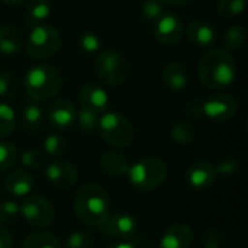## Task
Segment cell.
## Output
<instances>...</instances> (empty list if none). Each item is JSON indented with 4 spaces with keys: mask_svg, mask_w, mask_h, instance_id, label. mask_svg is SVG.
<instances>
[{
    "mask_svg": "<svg viewBox=\"0 0 248 248\" xmlns=\"http://www.w3.org/2000/svg\"><path fill=\"white\" fill-rule=\"evenodd\" d=\"M199 81L209 90L230 87L237 78V62L231 52L224 48H212L198 62Z\"/></svg>",
    "mask_w": 248,
    "mask_h": 248,
    "instance_id": "6da1fadb",
    "label": "cell"
},
{
    "mask_svg": "<svg viewBox=\"0 0 248 248\" xmlns=\"http://www.w3.org/2000/svg\"><path fill=\"white\" fill-rule=\"evenodd\" d=\"M73 208L81 222L100 227L110 215V198L100 185L87 183L76 192Z\"/></svg>",
    "mask_w": 248,
    "mask_h": 248,
    "instance_id": "7a4b0ae2",
    "label": "cell"
},
{
    "mask_svg": "<svg viewBox=\"0 0 248 248\" xmlns=\"http://www.w3.org/2000/svg\"><path fill=\"white\" fill-rule=\"evenodd\" d=\"M62 86L60 71L49 64L32 65L23 76V89L26 94L36 102L55 97Z\"/></svg>",
    "mask_w": 248,
    "mask_h": 248,
    "instance_id": "3957f363",
    "label": "cell"
},
{
    "mask_svg": "<svg viewBox=\"0 0 248 248\" xmlns=\"http://www.w3.org/2000/svg\"><path fill=\"white\" fill-rule=\"evenodd\" d=\"M128 180L140 192H151L167 179V164L158 157H144L129 166Z\"/></svg>",
    "mask_w": 248,
    "mask_h": 248,
    "instance_id": "277c9868",
    "label": "cell"
},
{
    "mask_svg": "<svg viewBox=\"0 0 248 248\" xmlns=\"http://www.w3.org/2000/svg\"><path fill=\"white\" fill-rule=\"evenodd\" d=\"M97 131L102 140L115 148H126L135 138V131L129 119L113 110H106L100 115Z\"/></svg>",
    "mask_w": 248,
    "mask_h": 248,
    "instance_id": "5b68a950",
    "label": "cell"
},
{
    "mask_svg": "<svg viewBox=\"0 0 248 248\" xmlns=\"http://www.w3.org/2000/svg\"><path fill=\"white\" fill-rule=\"evenodd\" d=\"M61 46V35L51 23H41L31 28L26 41V52L32 60L44 61L57 55Z\"/></svg>",
    "mask_w": 248,
    "mask_h": 248,
    "instance_id": "8992f818",
    "label": "cell"
},
{
    "mask_svg": "<svg viewBox=\"0 0 248 248\" xmlns=\"http://www.w3.org/2000/svg\"><path fill=\"white\" fill-rule=\"evenodd\" d=\"M94 71L103 84L116 87L126 81L129 74V64L124 54L108 49L97 54L94 61Z\"/></svg>",
    "mask_w": 248,
    "mask_h": 248,
    "instance_id": "52a82bcc",
    "label": "cell"
},
{
    "mask_svg": "<svg viewBox=\"0 0 248 248\" xmlns=\"http://www.w3.org/2000/svg\"><path fill=\"white\" fill-rule=\"evenodd\" d=\"M19 215L33 228H46L54 222L55 209L46 198L41 195H28L19 205Z\"/></svg>",
    "mask_w": 248,
    "mask_h": 248,
    "instance_id": "ba28073f",
    "label": "cell"
},
{
    "mask_svg": "<svg viewBox=\"0 0 248 248\" xmlns=\"http://www.w3.org/2000/svg\"><path fill=\"white\" fill-rule=\"evenodd\" d=\"M238 112V100L228 93H217L206 100H199V115L214 122H227Z\"/></svg>",
    "mask_w": 248,
    "mask_h": 248,
    "instance_id": "9c48e42d",
    "label": "cell"
},
{
    "mask_svg": "<svg viewBox=\"0 0 248 248\" xmlns=\"http://www.w3.org/2000/svg\"><path fill=\"white\" fill-rule=\"evenodd\" d=\"M99 230L103 235L118 241H132L138 234V221L126 212H119L109 215Z\"/></svg>",
    "mask_w": 248,
    "mask_h": 248,
    "instance_id": "30bf717a",
    "label": "cell"
},
{
    "mask_svg": "<svg viewBox=\"0 0 248 248\" xmlns=\"http://www.w3.org/2000/svg\"><path fill=\"white\" fill-rule=\"evenodd\" d=\"M182 17L174 12H164L154 23L153 32L155 39L163 45H174L183 36Z\"/></svg>",
    "mask_w": 248,
    "mask_h": 248,
    "instance_id": "8fae6325",
    "label": "cell"
},
{
    "mask_svg": "<svg viewBox=\"0 0 248 248\" xmlns=\"http://www.w3.org/2000/svg\"><path fill=\"white\" fill-rule=\"evenodd\" d=\"M185 179L190 189L196 192H203L215 185L218 174H217L214 164L205 160H199L189 166V169L186 170Z\"/></svg>",
    "mask_w": 248,
    "mask_h": 248,
    "instance_id": "7c38bea8",
    "label": "cell"
},
{
    "mask_svg": "<svg viewBox=\"0 0 248 248\" xmlns=\"http://www.w3.org/2000/svg\"><path fill=\"white\" fill-rule=\"evenodd\" d=\"M45 179L61 189H67L71 187L77 179H78V170L76 167V164L65 161V160H57L49 163L45 167Z\"/></svg>",
    "mask_w": 248,
    "mask_h": 248,
    "instance_id": "4fadbf2b",
    "label": "cell"
},
{
    "mask_svg": "<svg viewBox=\"0 0 248 248\" xmlns=\"http://www.w3.org/2000/svg\"><path fill=\"white\" fill-rule=\"evenodd\" d=\"M76 116H77V109L74 103L68 99L54 100L46 112V119L49 125L57 131L70 128L76 122Z\"/></svg>",
    "mask_w": 248,
    "mask_h": 248,
    "instance_id": "5bb4252c",
    "label": "cell"
},
{
    "mask_svg": "<svg viewBox=\"0 0 248 248\" xmlns=\"http://www.w3.org/2000/svg\"><path fill=\"white\" fill-rule=\"evenodd\" d=\"M187 39L196 48H212L217 41V29L206 19H193L187 25Z\"/></svg>",
    "mask_w": 248,
    "mask_h": 248,
    "instance_id": "9a60e30c",
    "label": "cell"
},
{
    "mask_svg": "<svg viewBox=\"0 0 248 248\" xmlns=\"http://www.w3.org/2000/svg\"><path fill=\"white\" fill-rule=\"evenodd\" d=\"M78 102L81 108H89L97 113H103L109 108V94L97 83H86L78 90Z\"/></svg>",
    "mask_w": 248,
    "mask_h": 248,
    "instance_id": "2e32d148",
    "label": "cell"
},
{
    "mask_svg": "<svg viewBox=\"0 0 248 248\" xmlns=\"http://www.w3.org/2000/svg\"><path fill=\"white\" fill-rule=\"evenodd\" d=\"M33 185V176L26 169H15L3 180L4 190L16 198L28 196L32 192Z\"/></svg>",
    "mask_w": 248,
    "mask_h": 248,
    "instance_id": "e0dca14e",
    "label": "cell"
},
{
    "mask_svg": "<svg viewBox=\"0 0 248 248\" xmlns=\"http://www.w3.org/2000/svg\"><path fill=\"white\" fill-rule=\"evenodd\" d=\"M193 244V231L186 224H174L169 227L161 238L160 248H190Z\"/></svg>",
    "mask_w": 248,
    "mask_h": 248,
    "instance_id": "ac0fdd59",
    "label": "cell"
},
{
    "mask_svg": "<svg viewBox=\"0 0 248 248\" xmlns=\"http://www.w3.org/2000/svg\"><path fill=\"white\" fill-rule=\"evenodd\" d=\"M161 80H163V84L170 92L180 93L189 84V73L182 62L171 61V62L166 64V67L163 68Z\"/></svg>",
    "mask_w": 248,
    "mask_h": 248,
    "instance_id": "d6986e66",
    "label": "cell"
},
{
    "mask_svg": "<svg viewBox=\"0 0 248 248\" xmlns=\"http://www.w3.org/2000/svg\"><path fill=\"white\" fill-rule=\"evenodd\" d=\"M100 170L109 177H121L128 173L129 161L119 151H108L100 157Z\"/></svg>",
    "mask_w": 248,
    "mask_h": 248,
    "instance_id": "ffe728a7",
    "label": "cell"
},
{
    "mask_svg": "<svg viewBox=\"0 0 248 248\" xmlns=\"http://www.w3.org/2000/svg\"><path fill=\"white\" fill-rule=\"evenodd\" d=\"M52 15V6L48 0H26V25L36 26L48 23Z\"/></svg>",
    "mask_w": 248,
    "mask_h": 248,
    "instance_id": "44dd1931",
    "label": "cell"
},
{
    "mask_svg": "<svg viewBox=\"0 0 248 248\" xmlns=\"http://www.w3.org/2000/svg\"><path fill=\"white\" fill-rule=\"evenodd\" d=\"M23 46V36L19 29L10 25L0 26V52L4 55H15Z\"/></svg>",
    "mask_w": 248,
    "mask_h": 248,
    "instance_id": "7402d4cb",
    "label": "cell"
},
{
    "mask_svg": "<svg viewBox=\"0 0 248 248\" xmlns=\"http://www.w3.org/2000/svg\"><path fill=\"white\" fill-rule=\"evenodd\" d=\"M247 42V32L241 25H231L222 33L224 49L228 52L241 51Z\"/></svg>",
    "mask_w": 248,
    "mask_h": 248,
    "instance_id": "603a6c76",
    "label": "cell"
},
{
    "mask_svg": "<svg viewBox=\"0 0 248 248\" xmlns=\"http://www.w3.org/2000/svg\"><path fill=\"white\" fill-rule=\"evenodd\" d=\"M44 124L42 109L35 103H28L20 112V126L28 132L38 131Z\"/></svg>",
    "mask_w": 248,
    "mask_h": 248,
    "instance_id": "cb8c5ba5",
    "label": "cell"
},
{
    "mask_svg": "<svg viewBox=\"0 0 248 248\" xmlns=\"http://www.w3.org/2000/svg\"><path fill=\"white\" fill-rule=\"evenodd\" d=\"M170 137L173 138V141H174L176 144H180V145H190V144L195 141L196 132H195L193 125H192L189 121L179 119V121H176V122L171 125V128H170Z\"/></svg>",
    "mask_w": 248,
    "mask_h": 248,
    "instance_id": "d4e9b609",
    "label": "cell"
},
{
    "mask_svg": "<svg viewBox=\"0 0 248 248\" xmlns=\"http://www.w3.org/2000/svg\"><path fill=\"white\" fill-rule=\"evenodd\" d=\"M22 248H61V246L49 232H33L23 240Z\"/></svg>",
    "mask_w": 248,
    "mask_h": 248,
    "instance_id": "484cf974",
    "label": "cell"
},
{
    "mask_svg": "<svg viewBox=\"0 0 248 248\" xmlns=\"http://www.w3.org/2000/svg\"><path fill=\"white\" fill-rule=\"evenodd\" d=\"M16 126V112L4 102H0V138L10 137Z\"/></svg>",
    "mask_w": 248,
    "mask_h": 248,
    "instance_id": "4316f807",
    "label": "cell"
},
{
    "mask_svg": "<svg viewBox=\"0 0 248 248\" xmlns=\"http://www.w3.org/2000/svg\"><path fill=\"white\" fill-rule=\"evenodd\" d=\"M77 46L86 54H97L102 49V39L96 32L83 31L77 36Z\"/></svg>",
    "mask_w": 248,
    "mask_h": 248,
    "instance_id": "83f0119b",
    "label": "cell"
},
{
    "mask_svg": "<svg viewBox=\"0 0 248 248\" xmlns=\"http://www.w3.org/2000/svg\"><path fill=\"white\" fill-rule=\"evenodd\" d=\"M217 10L222 17L227 19L238 17L246 10V0H218Z\"/></svg>",
    "mask_w": 248,
    "mask_h": 248,
    "instance_id": "f1b7e54d",
    "label": "cell"
},
{
    "mask_svg": "<svg viewBox=\"0 0 248 248\" xmlns=\"http://www.w3.org/2000/svg\"><path fill=\"white\" fill-rule=\"evenodd\" d=\"M99 118H100V113H97L96 110H92L89 108H81L80 110H77L76 122L78 124L81 131L93 132L97 129Z\"/></svg>",
    "mask_w": 248,
    "mask_h": 248,
    "instance_id": "f546056e",
    "label": "cell"
},
{
    "mask_svg": "<svg viewBox=\"0 0 248 248\" xmlns=\"http://www.w3.org/2000/svg\"><path fill=\"white\" fill-rule=\"evenodd\" d=\"M94 238L87 230H77L67 237L65 248H92Z\"/></svg>",
    "mask_w": 248,
    "mask_h": 248,
    "instance_id": "4dcf8cb0",
    "label": "cell"
},
{
    "mask_svg": "<svg viewBox=\"0 0 248 248\" xmlns=\"http://www.w3.org/2000/svg\"><path fill=\"white\" fill-rule=\"evenodd\" d=\"M65 147H67V142L61 134H49L44 140V151L46 155L60 157L65 151Z\"/></svg>",
    "mask_w": 248,
    "mask_h": 248,
    "instance_id": "1f68e13d",
    "label": "cell"
},
{
    "mask_svg": "<svg viewBox=\"0 0 248 248\" xmlns=\"http://www.w3.org/2000/svg\"><path fill=\"white\" fill-rule=\"evenodd\" d=\"M17 160V150L10 142H0V173L10 170Z\"/></svg>",
    "mask_w": 248,
    "mask_h": 248,
    "instance_id": "d6a6232c",
    "label": "cell"
},
{
    "mask_svg": "<svg viewBox=\"0 0 248 248\" xmlns=\"http://www.w3.org/2000/svg\"><path fill=\"white\" fill-rule=\"evenodd\" d=\"M17 90V84H16V78L13 74H10L9 71H1L0 73V99L9 100L15 96Z\"/></svg>",
    "mask_w": 248,
    "mask_h": 248,
    "instance_id": "836d02e7",
    "label": "cell"
},
{
    "mask_svg": "<svg viewBox=\"0 0 248 248\" xmlns=\"http://www.w3.org/2000/svg\"><path fill=\"white\" fill-rule=\"evenodd\" d=\"M141 10H142V16L153 23L166 12L164 3H161L160 0H145Z\"/></svg>",
    "mask_w": 248,
    "mask_h": 248,
    "instance_id": "e575fe53",
    "label": "cell"
},
{
    "mask_svg": "<svg viewBox=\"0 0 248 248\" xmlns=\"http://www.w3.org/2000/svg\"><path fill=\"white\" fill-rule=\"evenodd\" d=\"M20 163L23 167L26 169H38L42 166L44 163V155L39 150H35V148H29V150H25L20 155Z\"/></svg>",
    "mask_w": 248,
    "mask_h": 248,
    "instance_id": "d590c367",
    "label": "cell"
},
{
    "mask_svg": "<svg viewBox=\"0 0 248 248\" xmlns=\"http://www.w3.org/2000/svg\"><path fill=\"white\" fill-rule=\"evenodd\" d=\"M19 215V203L13 201H6L0 203V228L12 218Z\"/></svg>",
    "mask_w": 248,
    "mask_h": 248,
    "instance_id": "8d00e7d4",
    "label": "cell"
},
{
    "mask_svg": "<svg viewBox=\"0 0 248 248\" xmlns=\"http://www.w3.org/2000/svg\"><path fill=\"white\" fill-rule=\"evenodd\" d=\"M240 169V161L237 158H224L218 163V166H215L217 174L218 176H232L238 171Z\"/></svg>",
    "mask_w": 248,
    "mask_h": 248,
    "instance_id": "74e56055",
    "label": "cell"
},
{
    "mask_svg": "<svg viewBox=\"0 0 248 248\" xmlns=\"http://www.w3.org/2000/svg\"><path fill=\"white\" fill-rule=\"evenodd\" d=\"M222 243V234L218 228H209L203 235V246L205 248H219Z\"/></svg>",
    "mask_w": 248,
    "mask_h": 248,
    "instance_id": "f35d334b",
    "label": "cell"
},
{
    "mask_svg": "<svg viewBox=\"0 0 248 248\" xmlns=\"http://www.w3.org/2000/svg\"><path fill=\"white\" fill-rule=\"evenodd\" d=\"M0 248H13V237L3 228H0Z\"/></svg>",
    "mask_w": 248,
    "mask_h": 248,
    "instance_id": "ab89813d",
    "label": "cell"
},
{
    "mask_svg": "<svg viewBox=\"0 0 248 248\" xmlns=\"http://www.w3.org/2000/svg\"><path fill=\"white\" fill-rule=\"evenodd\" d=\"M161 3H166V4H170V6H179V7H182V6H187V4H190L193 0H160Z\"/></svg>",
    "mask_w": 248,
    "mask_h": 248,
    "instance_id": "60d3db41",
    "label": "cell"
},
{
    "mask_svg": "<svg viewBox=\"0 0 248 248\" xmlns=\"http://www.w3.org/2000/svg\"><path fill=\"white\" fill-rule=\"evenodd\" d=\"M108 248H137L134 241H118L112 246H109Z\"/></svg>",
    "mask_w": 248,
    "mask_h": 248,
    "instance_id": "b9f144b4",
    "label": "cell"
},
{
    "mask_svg": "<svg viewBox=\"0 0 248 248\" xmlns=\"http://www.w3.org/2000/svg\"><path fill=\"white\" fill-rule=\"evenodd\" d=\"M0 1L4 3V4H7V6H19V4L25 3L26 0H0Z\"/></svg>",
    "mask_w": 248,
    "mask_h": 248,
    "instance_id": "7bdbcfd3",
    "label": "cell"
}]
</instances>
